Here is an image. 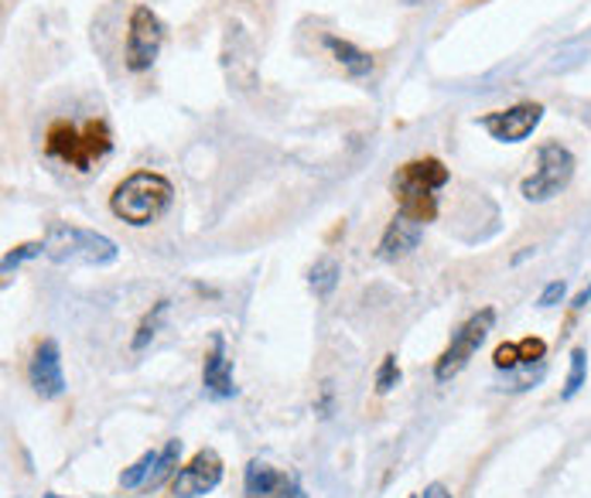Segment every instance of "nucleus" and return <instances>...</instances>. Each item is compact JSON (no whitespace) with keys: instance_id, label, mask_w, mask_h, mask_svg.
Here are the masks:
<instances>
[{"instance_id":"f257e3e1","label":"nucleus","mask_w":591,"mask_h":498,"mask_svg":"<svg viewBox=\"0 0 591 498\" xmlns=\"http://www.w3.org/2000/svg\"><path fill=\"white\" fill-rule=\"evenodd\" d=\"M113 150V130L107 120H86V123H69L56 120L45 130V154L51 161H59L80 174L96 171L102 157H110Z\"/></svg>"},{"instance_id":"f03ea898","label":"nucleus","mask_w":591,"mask_h":498,"mask_svg":"<svg viewBox=\"0 0 591 498\" xmlns=\"http://www.w3.org/2000/svg\"><path fill=\"white\" fill-rule=\"evenodd\" d=\"M448 181H451V171L438 157H414V161L400 165L397 174L390 178L397 212L421 226L434 222V216H438V192Z\"/></svg>"},{"instance_id":"7ed1b4c3","label":"nucleus","mask_w":591,"mask_h":498,"mask_svg":"<svg viewBox=\"0 0 591 498\" xmlns=\"http://www.w3.org/2000/svg\"><path fill=\"white\" fill-rule=\"evenodd\" d=\"M171 198H174V185L165 174H158V171H131L113 189L110 212L126 226L144 229V226L158 222L168 212Z\"/></svg>"},{"instance_id":"20e7f679","label":"nucleus","mask_w":591,"mask_h":498,"mask_svg":"<svg viewBox=\"0 0 591 498\" xmlns=\"http://www.w3.org/2000/svg\"><path fill=\"white\" fill-rule=\"evenodd\" d=\"M45 256L59 267H110L117 264L120 246L96 229L56 219L45 229Z\"/></svg>"},{"instance_id":"39448f33","label":"nucleus","mask_w":591,"mask_h":498,"mask_svg":"<svg viewBox=\"0 0 591 498\" xmlns=\"http://www.w3.org/2000/svg\"><path fill=\"white\" fill-rule=\"evenodd\" d=\"M575 168H578V157L571 154V147H564L560 141H544L536 147V168L533 174L523 178L520 195L533 205H544L571 185Z\"/></svg>"},{"instance_id":"423d86ee","label":"nucleus","mask_w":591,"mask_h":498,"mask_svg":"<svg viewBox=\"0 0 591 498\" xmlns=\"http://www.w3.org/2000/svg\"><path fill=\"white\" fill-rule=\"evenodd\" d=\"M493 328H496V307H482V311H475L472 318L451 335L448 349L438 355V362H434V379H438V382L455 379V376L475 359V352L485 345V338H490Z\"/></svg>"},{"instance_id":"0eeeda50","label":"nucleus","mask_w":591,"mask_h":498,"mask_svg":"<svg viewBox=\"0 0 591 498\" xmlns=\"http://www.w3.org/2000/svg\"><path fill=\"white\" fill-rule=\"evenodd\" d=\"M165 45V24L147 4H134L131 17H126V45H123V65L126 72H147L161 56Z\"/></svg>"},{"instance_id":"6e6552de","label":"nucleus","mask_w":591,"mask_h":498,"mask_svg":"<svg viewBox=\"0 0 591 498\" xmlns=\"http://www.w3.org/2000/svg\"><path fill=\"white\" fill-rule=\"evenodd\" d=\"M541 120H544L541 102L523 99V102H512L506 110H493V113L479 117V126L499 144H523L533 130L541 126Z\"/></svg>"},{"instance_id":"1a4fd4ad","label":"nucleus","mask_w":591,"mask_h":498,"mask_svg":"<svg viewBox=\"0 0 591 498\" xmlns=\"http://www.w3.org/2000/svg\"><path fill=\"white\" fill-rule=\"evenodd\" d=\"M222 471H226V464H222L219 451L202 448V451H195L192 461L171 478V495H174V498H202V495H209V491L219 488Z\"/></svg>"},{"instance_id":"9d476101","label":"nucleus","mask_w":591,"mask_h":498,"mask_svg":"<svg viewBox=\"0 0 591 498\" xmlns=\"http://www.w3.org/2000/svg\"><path fill=\"white\" fill-rule=\"evenodd\" d=\"M28 382L35 397L41 400H59L65 392V373H62V349L56 338H45L35 345L32 362H28Z\"/></svg>"},{"instance_id":"9b49d317","label":"nucleus","mask_w":591,"mask_h":498,"mask_svg":"<svg viewBox=\"0 0 591 498\" xmlns=\"http://www.w3.org/2000/svg\"><path fill=\"white\" fill-rule=\"evenodd\" d=\"M243 498H307L291 471H280L267 461H250L243 471Z\"/></svg>"},{"instance_id":"f8f14e48","label":"nucleus","mask_w":591,"mask_h":498,"mask_svg":"<svg viewBox=\"0 0 591 498\" xmlns=\"http://www.w3.org/2000/svg\"><path fill=\"white\" fill-rule=\"evenodd\" d=\"M202 386L213 400H233L237 397V379H233V362L226 352V338L216 331L209 352L202 359Z\"/></svg>"},{"instance_id":"ddd939ff","label":"nucleus","mask_w":591,"mask_h":498,"mask_svg":"<svg viewBox=\"0 0 591 498\" xmlns=\"http://www.w3.org/2000/svg\"><path fill=\"white\" fill-rule=\"evenodd\" d=\"M421 235H424V226H421V222H414V219H407V216L397 212V216L387 222V229H383V235H379L376 256L387 259V264H397V259H403V256H410V253L418 250Z\"/></svg>"},{"instance_id":"4468645a","label":"nucleus","mask_w":591,"mask_h":498,"mask_svg":"<svg viewBox=\"0 0 591 498\" xmlns=\"http://www.w3.org/2000/svg\"><path fill=\"white\" fill-rule=\"evenodd\" d=\"M322 45L328 48V56L342 65V72H346L349 78H366V75L376 69L370 51H363L359 45H352V41H346V38H339V35H325Z\"/></svg>"},{"instance_id":"2eb2a0df","label":"nucleus","mask_w":591,"mask_h":498,"mask_svg":"<svg viewBox=\"0 0 591 498\" xmlns=\"http://www.w3.org/2000/svg\"><path fill=\"white\" fill-rule=\"evenodd\" d=\"M256 51H253V45L243 51H237V41L226 35V48H222V65H226V75H229V83H237L240 89H253V83H256Z\"/></svg>"},{"instance_id":"dca6fc26","label":"nucleus","mask_w":591,"mask_h":498,"mask_svg":"<svg viewBox=\"0 0 591 498\" xmlns=\"http://www.w3.org/2000/svg\"><path fill=\"white\" fill-rule=\"evenodd\" d=\"M339 277H342V267L336 256H322L318 264L312 267V274H307V287L315 291V297H331V291L339 287Z\"/></svg>"},{"instance_id":"f3484780","label":"nucleus","mask_w":591,"mask_h":498,"mask_svg":"<svg viewBox=\"0 0 591 498\" xmlns=\"http://www.w3.org/2000/svg\"><path fill=\"white\" fill-rule=\"evenodd\" d=\"M178 461H182V440H168L165 444V451L158 454V464H154V471H150V478H147V491H154V488H161L168 478H174L178 475Z\"/></svg>"},{"instance_id":"a211bd4d","label":"nucleus","mask_w":591,"mask_h":498,"mask_svg":"<svg viewBox=\"0 0 591 498\" xmlns=\"http://www.w3.org/2000/svg\"><path fill=\"white\" fill-rule=\"evenodd\" d=\"M168 307H171V301H158L154 304L147 314H144V321L137 325V335H134V352H141V349H147L150 342H154V335H158V328H161V321H165V314H168Z\"/></svg>"},{"instance_id":"6ab92c4d","label":"nucleus","mask_w":591,"mask_h":498,"mask_svg":"<svg viewBox=\"0 0 591 498\" xmlns=\"http://www.w3.org/2000/svg\"><path fill=\"white\" fill-rule=\"evenodd\" d=\"M158 454H161V451H147V454H141V458L120 475V488H131V491H134V488H144L147 478H150V471H154V464H158Z\"/></svg>"},{"instance_id":"aec40b11","label":"nucleus","mask_w":591,"mask_h":498,"mask_svg":"<svg viewBox=\"0 0 591 498\" xmlns=\"http://www.w3.org/2000/svg\"><path fill=\"white\" fill-rule=\"evenodd\" d=\"M584 379H588V352H584V349H575V352H571L568 382H564V389H560V400H575L578 392H581V386H584Z\"/></svg>"},{"instance_id":"412c9836","label":"nucleus","mask_w":591,"mask_h":498,"mask_svg":"<svg viewBox=\"0 0 591 498\" xmlns=\"http://www.w3.org/2000/svg\"><path fill=\"white\" fill-rule=\"evenodd\" d=\"M41 253H45V240L21 243V246H14V250L4 253V264H0V270H4V277H11V270H17L24 259H35V256H41Z\"/></svg>"},{"instance_id":"4be33fe9","label":"nucleus","mask_w":591,"mask_h":498,"mask_svg":"<svg viewBox=\"0 0 591 498\" xmlns=\"http://www.w3.org/2000/svg\"><path fill=\"white\" fill-rule=\"evenodd\" d=\"M400 386V365H397V355H383L379 369H376V392L379 397H387V392H394Z\"/></svg>"},{"instance_id":"5701e85b","label":"nucleus","mask_w":591,"mask_h":498,"mask_svg":"<svg viewBox=\"0 0 591 498\" xmlns=\"http://www.w3.org/2000/svg\"><path fill=\"white\" fill-rule=\"evenodd\" d=\"M544 355H547V342L544 338H520L517 342V359H520V369H527V365H533V362H544Z\"/></svg>"},{"instance_id":"b1692460","label":"nucleus","mask_w":591,"mask_h":498,"mask_svg":"<svg viewBox=\"0 0 591 498\" xmlns=\"http://www.w3.org/2000/svg\"><path fill=\"white\" fill-rule=\"evenodd\" d=\"M493 365L503 373H517L520 369V359H517V342H503L496 352H493Z\"/></svg>"},{"instance_id":"393cba45","label":"nucleus","mask_w":591,"mask_h":498,"mask_svg":"<svg viewBox=\"0 0 591 498\" xmlns=\"http://www.w3.org/2000/svg\"><path fill=\"white\" fill-rule=\"evenodd\" d=\"M564 297H568V283H564V280H551L544 291H541V297H536V307H557Z\"/></svg>"},{"instance_id":"a878e982","label":"nucleus","mask_w":591,"mask_h":498,"mask_svg":"<svg viewBox=\"0 0 591 498\" xmlns=\"http://www.w3.org/2000/svg\"><path fill=\"white\" fill-rule=\"evenodd\" d=\"M421 498H451V491H448L442 482H431V485L421 491Z\"/></svg>"},{"instance_id":"bb28decb","label":"nucleus","mask_w":591,"mask_h":498,"mask_svg":"<svg viewBox=\"0 0 591 498\" xmlns=\"http://www.w3.org/2000/svg\"><path fill=\"white\" fill-rule=\"evenodd\" d=\"M588 301H591V283H588V287H584V291H581V294H578V297L571 301V307H575V311H581V307H584Z\"/></svg>"},{"instance_id":"cd10ccee","label":"nucleus","mask_w":591,"mask_h":498,"mask_svg":"<svg viewBox=\"0 0 591 498\" xmlns=\"http://www.w3.org/2000/svg\"><path fill=\"white\" fill-rule=\"evenodd\" d=\"M45 498H59V495H45Z\"/></svg>"}]
</instances>
